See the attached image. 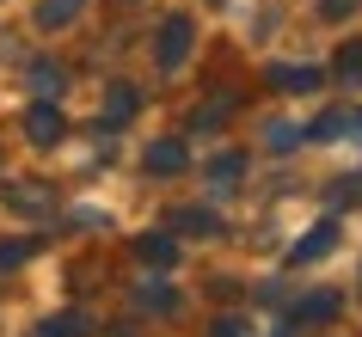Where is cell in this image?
Returning <instances> with one entry per match:
<instances>
[{"label":"cell","instance_id":"1","mask_svg":"<svg viewBox=\"0 0 362 337\" xmlns=\"http://www.w3.org/2000/svg\"><path fill=\"white\" fill-rule=\"evenodd\" d=\"M191 43H197V25L185 13H172L160 25V43H153V61H160V74H178L185 61H191Z\"/></svg>","mask_w":362,"mask_h":337},{"label":"cell","instance_id":"2","mask_svg":"<svg viewBox=\"0 0 362 337\" xmlns=\"http://www.w3.org/2000/svg\"><path fill=\"white\" fill-rule=\"evenodd\" d=\"M62 129H68V117H62L56 98H31V111H25V135H31V148H56Z\"/></svg>","mask_w":362,"mask_h":337},{"label":"cell","instance_id":"3","mask_svg":"<svg viewBox=\"0 0 362 337\" xmlns=\"http://www.w3.org/2000/svg\"><path fill=\"white\" fill-rule=\"evenodd\" d=\"M270 86H276V93H320L325 74L307 68V61H270Z\"/></svg>","mask_w":362,"mask_h":337},{"label":"cell","instance_id":"4","mask_svg":"<svg viewBox=\"0 0 362 337\" xmlns=\"http://www.w3.org/2000/svg\"><path fill=\"white\" fill-rule=\"evenodd\" d=\"M6 203L19 208V215H31V221H56V196H49V190L43 184H6Z\"/></svg>","mask_w":362,"mask_h":337},{"label":"cell","instance_id":"5","mask_svg":"<svg viewBox=\"0 0 362 337\" xmlns=\"http://www.w3.org/2000/svg\"><path fill=\"white\" fill-rule=\"evenodd\" d=\"M135 111H141V93L135 86H111L105 111H98V129H123V123H135Z\"/></svg>","mask_w":362,"mask_h":337},{"label":"cell","instance_id":"6","mask_svg":"<svg viewBox=\"0 0 362 337\" xmlns=\"http://www.w3.org/2000/svg\"><path fill=\"white\" fill-rule=\"evenodd\" d=\"M338 288H313V295L307 300H295V319H301V325H332V319H338Z\"/></svg>","mask_w":362,"mask_h":337},{"label":"cell","instance_id":"7","mask_svg":"<svg viewBox=\"0 0 362 337\" xmlns=\"http://www.w3.org/2000/svg\"><path fill=\"white\" fill-rule=\"evenodd\" d=\"M240 178H246V153L228 148V153H215V160H209V196H228Z\"/></svg>","mask_w":362,"mask_h":337},{"label":"cell","instance_id":"8","mask_svg":"<svg viewBox=\"0 0 362 337\" xmlns=\"http://www.w3.org/2000/svg\"><path fill=\"white\" fill-rule=\"evenodd\" d=\"M332 245H338V221H320L313 233H301V245L288 252V264H320Z\"/></svg>","mask_w":362,"mask_h":337},{"label":"cell","instance_id":"9","mask_svg":"<svg viewBox=\"0 0 362 337\" xmlns=\"http://www.w3.org/2000/svg\"><path fill=\"white\" fill-rule=\"evenodd\" d=\"M135 258L148 264V270H172V264H178V240H172V233H141V240H135Z\"/></svg>","mask_w":362,"mask_h":337},{"label":"cell","instance_id":"10","mask_svg":"<svg viewBox=\"0 0 362 337\" xmlns=\"http://www.w3.org/2000/svg\"><path fill=\"white\" fill-rule=\"evenodd\" d=\"M135 307L153 313V319H172L178 313V288H172V282H141V288H135Z\"/></svg>","mask_w":362,"mask_h":337},{"label":"cell","instance_id":"11","mask_svg":"<svg viewBox=\"0 0 362 337\" xmlns=\"http://www.w3.org/2000/svg\"><path fill=\"white\" fill-rule=\"evenodd\" d=\"M185 166H191L185 141H153V148H148V172H153V178H178Z\"/></svg>","mask_w":362,"mask_h":337},{"label":"cell","instance_id":"12","mask_svg":"<svg viewBox=\"0 0 362 337\" xmlns=\"http://www.w3.org/2000/svg\"><path fill=\"white\" fill-rule=\"evenodd\" d=\"M172 227H178V233H203V240H221V233H228L215 208H178V215H172Z\"/></svg>","mask_w":362,"mask_h":337},{"label":"cell","instance_id":"13","mask_svg":"<svg viewBox=\"0 0 362 337\" xmlns=\"http://www.w3.org/2000/svg\"><path fill=\"white\" fill-rule=\"evenodd\" d=\"M313 141H338V135H362V111H325L320 123H313Z\"/></svg>","mask_w":362,"mask_h":337},{"label":"cell","instance_id":"14","mask_svg":"<svg viewBox=\"0 0 362 337\" xmlns=\"http://www.w3.org/2000/svg\"><path fill=\"white\" fill-rule=\"evenodd\" d=\"M86 0H37V31H68Z\"/></svg>","mask_w":362,"mask_h":337},{"label":"cell","instance_id":"15","mask_svg":"<svg viewBox=\"0 0 362 337\" xmlns=\"http://www.w3.org/2000/svg\"><path fill=\"white\" fill-rule=\"evenodd\" d=\"M62 86H68V74L56 61H31V93L37 98H62Z\"/></svg>","mask_w":362,"mask_h":337},{"label":"cell","instance_id":"16","mask_svg":"<svg viewBox=\"0 0 362 337\" xmlns=\"http://www.w3.org/2000/svg\"><path fill=\"white\" fill-rule=\"evenodd\" d=\"M43 337H93V319L86 313H56L43 325Z\"/></svg>","mask_w":362,"mask_h":337},{"label":"cell","instance_id":"17","mask_svg":"<svg viewBox=\"0 0 362 337\" xmlns=\"http://www.w3.org/2000/svg\"><path fill=\"white\" fill-rule=\"evenodd\" d=\"M332 74H338L350 93H362V49H338V68H332Z\"/></svg>","mask_w":362,"mask_h":337},{"label":"cell","instance_id":"18","mask_svg":"<svg viewBox=\"0 0 362 337\" xmlns=\"http://www.w3.org/2000/svg\"><path fill=\"white\" fill-rule=\"evenodd\" d=\"M228 117H233V98H215L209 111H197L191 123H197V129H203V135H215V129H221V123H228Z\"/></svg>","mask_w":362,"mask_h":337},{"label":"cell","instance_id":"19","mask_svg":"<svg viewBox=\"0 0 362 337\" xmlns=\"http://www.w3.org/2000/svg\"><path fill=\"white\" fill-rule=\"evenodd\" d=\"M264 141H270L276 153H295V141H301V129H295V123H270V129H264Z\"/></svg>","mask_w":362,"mask_h":337},{"label":"cell","instance_id":"20","mask_svg":"<svg viewBox=\"0 0 362 337\" xmlns=\"http://www.w3.org/2000/svg\"><path fill=\"white\" fill-rule=\"evenodd\" d=\"M31 258V240H0V270H19Z\"/></svg>","mask_w":362,"mask_h":337},{"label":"cell","instance_id":"21","mask_svg":"<svg viewBox=\"0 0 362 337\" xmlns=\"http://www.w3.org/2000/svg\"><path fill=\"white\" fill-rule=\"evenodd\" d=\"M332 203H338V208H344V203L356 208V203H362V178H338V184H332Z\"/></svg>","mask_w":362,"mask_h":337},{"label":"cell","instance_id":"22","mask_svg":"<svg viewBox=\"0 0 362 337\" xmlns=\"http://www.w3.org/2000/svg\"><path fill=\"white\" fill-rule=\"evenodd\" d=\"M209 337H252V325H246V319H215V325H209Z\"/></svg>","mask_w":362,"mask_h":337},{"label":"cell","instance_id":"23","mask_svg":"<svg viewBox=\"0 0 362 337\" xmlns=\"http://www.w3.org/2000/svg\"><path fill=\"white\" fill-rule=\"evenodd\" d=\"M356 6H362V0H320V13H325V19H350Z\"/></svg>","mask_w":362,"mask_h":337},{"label":"cell","instance_id":"24","mask_svg":"<svg viewBox=\"0 0 362 337\" xmlns=\"http://www.w3.org/2000/svg\"><path fill=\"white\" fill-rule=\"evenodd\" d=\"M111 337H135V325H117V331H111Z\"/></svg>","mask_w":362,"mask_h":337},{"label":"cell","instance_id":"25","mask_svg":"<svg viewBox=\"0 0 362 337\" xmlns=\"http://www.w3.org/2000/svg\"><path fill=\"white\" fill-rule=\"evenodd\" d=\"M37 337H43V331H37Z\"/></svg>","mask_w":362,"mask_h":337}]
</instances>
